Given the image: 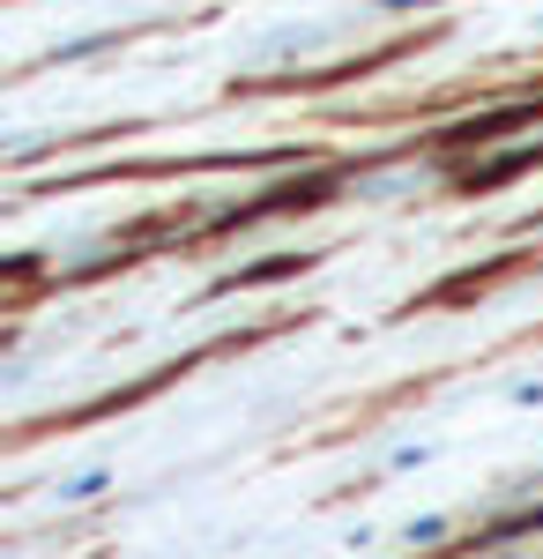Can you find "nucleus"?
Here are the masks:
<instances>
[{
	"label": "nucleus",
	"instance_id": "nucleus-2",
	"mask_svg": "<svg viewBox=\"0 0 543 559\" xmlns=\"http://www.w3.org/2000/svg\"><path fill=\"white\" fill-rule=\"evenodd\" d=\"M89 492H105V471H83L75 485H68V500H89Z\"/></svg>",
	"mask_w": 543,
	"mask_h": 559
},
{
	"label": "nucleus",
	"instance_id": "nucleus-1",
	"mask_svg": "<svg viewBox=\"0 0 543 559\" xmlns=\"http://www.w3.org/2000/svg\"><path fill=\"white\" fill-rule=\"evenodd\" d=\"M402 537H410V545H439V537H447V515H418Z\"/></svg>",
	"mask_w": 543,
	"mask_h": 559
},
{
	"label": "nucleus",
	"instance_id": "nucleus-3",
	"mask_svg": "<svg viewBox=\"0 0 543 559\" xmlns=\"http://www.w3.org/2000/svg\"><path fill=\"white\" fill-rule=\"evenodd\" d=\"M484 559H514V552H484Z\"/></svg>",
	"mask_w": 543,
	"mask_h": 559
}]
</instances>
